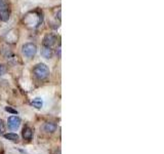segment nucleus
Wrapping results in <instances>:
<instances>
[{"mask_svg": "<svg viewBox=\"0 0 164 154\" xmlns=\"http://www.w3.org/2000/svg\"><path fill=\"white\" fill-rule=\"evenodd\" d=\"M33 73H34L35 77L39 80L46 79L49 76V69L45 64H37L34 69H33Z\"/></svg>", "mask_w": 164, "mask_h": 154, "instance_id": "obj_1", "label": "nucleus"}, {"mask_svg": "<svg viewBox=\"0 0 164 154\" xmlns=\"http://www.w3.org/2000/svg\"><path fill=\"white\" fill-rule=\"evenodd\" d=\"M22 52L27 58L31 59L33 57H35L36 52H37V46L34 43H26V44L23 45Z\"/></svg>", "mask_w": 164, "mask_h": 154, "instance_id": "obj_2", "label": "nucleus"}, {"mask_svg": "<svg viewBox=\"0 0 164 154\" xmlns=\"http://www.w3.org/2000/svg\"><path fill=\"white\" fill-rule=\"evenodd\" d=\"M7 125L12 130L18 129L21 125V118L19 116H9L7 119Z\"/></svg>", "mask_w": 164, "mask_h": 154, "instance_id": "obj_3", "label": "nucleus"}, {"mask_svg": "<svg viewBox=\"0 0 164 154\" xmlns=\"http://www.w3.org/2000/svg\"><path fill=\"white\" fill-rule=\"evenodd\" d=\"M56 41V36L53 34H47L43 38V45L47 46V48H51L53 44H55Z\"/></svg>", "mask_w": 164, "mask_h": 154, "instance_id": "obj_4", "label": "nucleus"}, {"mask_svg": "<svg viewBox=\"0 0 164 154\" xmlns=\"http://www.w3.org/2000/svg\"><path fill=\"white\" fill-rule=\"evenodd\" d=\"M22 136H23V138H24V140L30 141V140H32L33 138V129L30 128V126H25V128L23 129Z\"/></svg>", "mask_w": 164, "mask_h": 154, "instance_id": "obj_5", "label": "nucleus"}, {"mask_svg": "<svg viewBox=\"0 0 164 154\" xmlns=\"http://www.w3.org/2000/svg\"><path fill=\"white\" fill-rule=\"evenodd\" d=\"M41 56L45 59H51L53 56V52L51 48H47V46H43L41 49Z\"/></svg>", "mask_w": 164, "mask_h": 154, "instance_id": "obj_6", "label": "nucleus"}, {"mask_svg": "<svg viewBox=\"0 0 164 154\" xmlns=\"http://www.w3.org/2000/svg\"><path fill=\"white\" fill-rule=\"evenodd\" d=\"M9 20V12L5 7L0 8V21L7 22Z\"/></svg>", "mask_w": 164, "mask_h": 154, "instance_id": "obj_7", "label": "nucleus"}, {"mask_svg": "<svg viewBox=\"0 0 164 154\" xmlns=\"http://www.w3.org/2000/svg\"><path fill=\"white\" fill-rule=\"evenodd\" d=\"M43 129H44V132L46 133H51V134L55 133L56 129V125L52 122H46L44 126H43Z\"/></svg>", "mask_w": 164, "mask_h": 154, "instance_id": "obj_8", "label": "nucleus"}, {"mask_svg": "<svg viewBox=\"0 0 164 154\" xmlns=\"http://www.w3.org/2000/svg\"><path fill=\"white\" fill-rule=\"evenodd\" d=\"M4 138L9 140V141H12V142H19V136L16 135L15 133H9V134H5L4 135Z\"/></svg>", "mask_w": 164, "mask_h": 154, "instance_id": "obj_9", "label": "nucleus"}, {"mask_svg": "<svg viewBox=\"0 0 164 154\" xmlns=\"http://www.w3.org/2000/svg\"><path fill=\"white\" fill-rule=\"evenodd\" d=\"M32 106L35 107L36 109H41L42 106H43V101L40 98H36L32 101Z\"/></svg>", "mask_w": 164, "mask_h": 154, "instance_id": "obj_10", "label": "nucleus"}, {"mask_svg": "<svg viewBox=\"0 0 164 154\" xmlns=\"http://www.w3.org/2000/svg\"><path fill=\"white\" fill-rule=\"evenodd\" d=\"M5 111L11 113V114H18V111L15 110V109H12L11 107H5Z\"/></svg>", "mask_w": 164, "mask_h": 154, "instance_id": "obj_11", "label": "nucleus"}, {"mask_svg": "<svg viewBox=\"0 0 164 154\" xmlns=\"http://www.w3.org/2000/svg\"><path fill=\"white\" fill-rule=\"evenodd\" d=\"M5 130V128H4V123L1 119H0V134H3Z\"/></svg>", "mask_w": 164, "mask_h": 154, "instance_id": "obj_12", "label": "nucleus"}, {"mask_svg": "<svg viewBox=\"0 0 164 154\" xmlns=\"http://www.w3.org/2000/svg\"><path fill=\"white\" fill-rule=\"evenodd\" d=\"M5 72H6V69H5V67L3 66L2 64H0V76L3 75V74H5Z\"/></svg>", "mask_w": 164, "mask_h": 154, "instance_id": "obj_13", "label": "nucleus"}, {"mask_svg": "<svg viewBox=\"0 0 164 154\" xmlns=\"http://www.w3.org/2000/svg\"><path fill=\"white\" fill-rule=\"evenodd\" d=\"M5 5H6V3H5L4 0H0V8L5 7Z\"/></svg>", "mask_w": 164, "mask_h": 154, "instance_id": "obj_14", "label": "nucleus"}, {"mask_svg": "<svg viewBox=\"0 0 164 154\" xmlns=\"http://www.w3.org/2000/svg\"><path fill=\"white\" fill-rule=\"evenodd\" d=\"M56 53H58V56H59V58H61V46H59V48H58V51H56Z\"/></svg>", "mask_w": 164, "mask_h": 154, "instance_id": "obj_15", "label": "nucleus"}]
</instances>
